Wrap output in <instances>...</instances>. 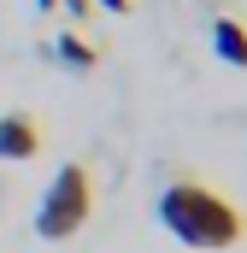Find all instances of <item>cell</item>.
I'll list each match as a JSON object with an SVG mask.
<instances>
[{
    "label": "cell",
    "instance_id": "obj_1",
    "mask_svg": "<svg viewBox=\"0 0 247 253\" xmlns=\"http://www.w3.org/2000/svg\"><path fill=\"white\" fill-rule=\"evenodd\" d=\"M159 224L194 253H218V248H236L242 242V212L224 200V194L200 189V183H171L159 194Z\"/></svg>",
    "mask_w": 247,
    "mask_h": 253
},
{
    "label": "cell",
    "instance_id": "obj_2",
    "mask_svg": "<svg viewBox=\"0 0 247 253\" xmlns=\"http://www.w3.org/2000/svg\"><path fill=\"white\" fill-rule=\"evenodd\" d=\"M88 212H94V177H88V165H59L47 194H41V206H36V236L41 242H71L88 224Z\"/></svg>",
    "mask_w": 247,
    "mask_h": 253
},
{
    "label": "cell",
    "instance_id": "obj_3",
    "mask_svg": "<svg viewBox=\"0 0 247 253\" xmlns=\"http://www.w3.org/2000/svg\"><path fill=\"white\" fill-rule=\"evenodd\" d=\"M41 153V124L30 112H0V159H36Z\"/></svg>",
    "mask_w": 247,
    "mask_h": 253
},
{
    "label": "cell",
    "instance_id": "obj_4",
    "mask_svg": "<svg viewBox=\"0 0 247 253\" xmlns=\"http://www.w3.org/2000/svg\"><path fill=\"white\" fill-rule=\"evenodd\" d=\"M212 47H218L224 65L247 71V30H242V18H218V24H212Z\"/></svg>",
    "mask_w": 247,
    "mask_h": 253
},
{
    "label": "cell",
    "instance_id": "obj_5",
    "mask_svg": "<svg viewBox=\"0 0 247 253\" xmlns=\"http://www.w3.org/2000/svg\"><path fill=\"white\" fill-rule=\"evenodd\" d=\"M53 53H59L71 71H88V65H94V47H88L82 36H59V42H53Z\"/></svg>",
    "mask_w": 247,
    "mask_h": 253
},
{
    "label": "cell",
    "instance_id": "obj_6",
    "mask_svg": "<svg viewBox=\"0 0 247 253\" xmlns=\"http://www.w3.org/2000/svg\"><path fill=\"white\" fill-rule=\"evenodd\" d=\"M65 12H71V18H88V6H94V0H59Z\"/></svg>",
    "mask_w": 247,
    "mask_h": 253
},
{
    "label": "cell",
    "instance_id": "obj_7",
    "mask_svg": "<svg viewBox=\"0 0 247 253\" xmlns=\"http://www.w3.org/2000/svg\"><path fill=\"white\" fill-rule=\"evenodd\" d=\"M94 6H106V12H129V0H94Z\"/></svg>",
    "mask_w": 247,
    "mask_h": 253
},
{
    "label": "cell",
    "instance_id": "obj_8",
    "mask_svg": "<svg viewBox=\"0 0 247 253\" xmlns=\"http://www.w3.org/2000/svg\"><path fill=\"white\" fill-rule=\"evenodd\" d=\"M36 6H41V12H53V6H59V0H36Z\"/></svg>",
    "mask_w": 247,
    "mask_h": 253
}]
</instances>
